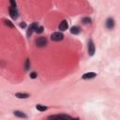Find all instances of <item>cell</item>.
Listing matches in <instances>:
<instances>
[{"mask_svg": "<svg viewBox=\"0 0 120 120\" xmlns=\"http://www.w3.org/2000/svg\"><path fill=\"white\" fill-rule=\"evenodd\" d=\"M63 38H64V35L61 32H54L51 35V38L53 41H60L63 39Z\"/></svg>", "mask_w": 120, "mask_h": 120, "instance_id": "obj_2", "label": "cell"}, {"mask_svg": "<svg viewBox=\"0 0 120 120\" xmlns=\"http://www.w3.org/2000/svg\"><path fill=\"white\" fill-rule=\"evenodd\" d=\"M80 32H81V28L79 26H77V25H74V26H72L70 28V33L73 34V35H78Z\"/></svg>", "mask_w": 120, "mask_h": 120, "instance_id": "obj_9", "label": "cell"}, {"mask_svg": "<svg viewBox=\"0 0 120 120\" xmlns=\"http://www.w3.org/2000/svg\"><path fill=\"white\" fill-rule=\"evenodd\" d=\"M8 13H9V16L13 19V20H16L17 18H18V15H19V13H18V10H17V8H9V9H8Z\"/></svg>", "mask_w": 120, "mask_h": 120, "instance_id": "obj_5", "label": "cell"}, {"mask_svg": "<svg viewBox=\"0 0 120 120\" xmlns=\"http://www.w3.org/2000/svg\"><path fill=\"white\" fill-rule=\"evenodd\" d=\"M68 23L66 20H63L58 25V28H59L60 31H66L68 29Z\"/></svg>", "mask_w": 120, "mask_h": 120, "instance_id": "obj_7", "label": "cell"}, {"mask_svg": "<svg viewBox=\"0 0 120 120\" xmlns=\"http://www.w3.org/2000/svg\"><path fill=\"white\" fill-rule=\"evenodd\" d=\"M37 77H38V74H37V72L33 71V72H31V73H30V78H31V79H36Z\"/></svg>", "mask_w": 120, "mask_h": 120, "instance_id": "obj_17", "label": "cell"}, {"mask_svg": "<svg viewBox=\"0 0 120 120\" xmlns=\"http://www.w3.org/2000/svg\"><path fill=\"white\" fill-rule=\"evenodd\" d=\"M14 115H16L17 117H20V118H23V119L27 118V115L23 112H21V111H15L14 112Z\"/></svg>", "mask_w": 120, "mask_h": 120, "instance_id": "obj_10", "label": "cell"}, {"mask_svg": "<svg viewBox=\"0 0 120 120\" xmlns=\"http://www.w3.org/2000/svg\"><path fill=\"white\" fill-rule=\"evenodd\" d=\"M95 52H96L95 44H94V42H93L92 39H89L88 40V54L90 56H93L95 54Z\"/></svg>", "mask_w": 120, "mask_h": 120, "instance_id": "obj_3", "label": "cell"}, {"mask_svg": "<svg viewBox=\"0 0 120 120\" xmlns=\"http://www.w3.org/2000/svg\"><path fill=\"white\" fill-rule=\"evenodd\" d=\"M20 26H21L22 28H25V27H26V23L23 22H22L20 23Z\"/></svg>", "mask_w": 120, "mask_h": 120, "instance_id": "obj_19", "label": "cell"}, {"mask_svg": "<svg viewBox=\"0 0 120 120\" xmlns=\"http://www.w3.org/2000/svg\"><path fill=\"white\" fill-rule=\"evenodd\" d=\"M15 97L18 98H27L30 97V95L27 94V93H16Z\"/></svg>", "mask_w": 120, "mask_h": 120, "instance_id": "obj_11", "label": "cell"}, {"mask_svg": "<svg viewBox=\"0 0 120 120\" xmlns=\"http://www.w3.org/2000/svg\"><path fill=\"white\" fill-rule=\"evenodd\" d=\"M48 41H47V38L45 37H39L36 39V45L39 48H42V47H45L47 45Z\"/></svg>", "mask_w": 120, "mask_h": 120, "instance_id": "obj_1", "label": "cell"}, {"mask_svg": "<svg viewBox=\"0 0 120 120\" xmlns=\"http://www.w3.org/2000/svg\"><path fill=\"white\" fill-rule=\"evenodd\" d=\"M105 25L108 29H112L114 27V20L112 18H108L105 22Z\"/></svg>", "mask_w": 120, "mask_h": 120, "instance_id": "obj_6", "label": "cell"}, {"mask_svg": "<svg viewBox=\"0 0 120 120\" xmlns=\"http://www.w3.org/2000/svg\"><path fill=\"white\" fill-rule=\"evenodd\" d=\"M29 68H30V60L27 58V59L25 60V62H24V69H25V70H28Z\"/></svg>", "mask_w": 120, "mask_h": 120, "instance_id": "obj_14", "label": "cell"}, {"mask_svg": "<svg viewBox=\"0 0 120 120\" xmlns=\"http://www.w3.org/2000/svg\"><path fill=\"white\" fill-rule=\"evenodd\" d=\"M10 8H16V2L15 1H13V0H10Z\"/></svg>", "mask_w": 120, "mask_h": 120, "instance_id": "obj_18", "label": "cell"}, {"mask_svg": "<svg viewBox=\"0 0 120 120\" xmlns=\"http://www.w3.org/2000/svg\"><path fill=\"white\" fill-rule=\"evenodd\" d=\"M91 22H92L91 19L88 18V17H84V18L82 19V22L84 23V24H89V23H91Z\"/></svg>", "mask_w": 120, "mask_h": 120, "instance_id": "obj_13", "label": "cell"}, {"mask_svg": "<svg viewBox=\"0 0 120 120\" xmlns=\"http://www.w3.org/2000/svg\"><path fill=\"white\" fill-rule=\"evenodd\" d=\"M96 76H97V73H96V72H87V73H84V74L82 76V78L83 80H89V79L95 78Z\"/></svg>", "mask_w": 120, "mask_h": 120, "instance_id": "obj_8", "label": "cell"}, {"mask_svg": "<svg viewBox=\"0 0 120 120\" xmlns=\"http://www.w3.org/2000/svg\"><path fill=\"white\" fill-rule=\"evenodd\" d=\"M43 30H44V27L42 26V25H38V27L36 29V33H38V34H40V33H42L43 32Z\"/></svg>", "mask_w": 120, "mask_h": 120, "instance_id": "obj_16", "label": "cell"}, {"mask_svg": "<svg viewBox=\"0 0 120 120\" xmlns=\"http://www.w3.org/2000/svg\"><path fill=\"white\" fill-rule=\"evenodd\" d=\"M4 22H5V24H6L7 26H8V27H10V28H14V24H13L10 21H8V20H5Z\"/></svg>", "mask_w": 120, "mask_h": 120, "instance_id": "obj_15", "label": "cell"}, {"mask_svg": "<svg viewBox=\"0 0 120 120\" xmlns=\"http://www.w3.org/2000/svg\"><path fill=\"white\" fill-rule=\"evenodd\" d=\"M36 108H37L39 112H45V111L47 110V107H46L45 105H41V104H37Z\"/></svg>", "mask_w": 120, "mask_h": 120, "instance_id": "obj_12", "label": "cell"}, {"mask_svg": "<svg viewBox=\"0 0 120 120\" xmlns=\"http://www.w3.org/2000/svg\"><path fill=\"white\" fill-rule=\"evenodd\" d=\"M38 27V22H33L32 24H30V26L28 27V30H27V32H26L27 38H30V36L32 35V33H33L34 31H36V29H37Z\"/></svg>", "mask_w": 120, "mask_h": 120, "instance_id": "obj_4", "label": "cell"}]
</instances>
